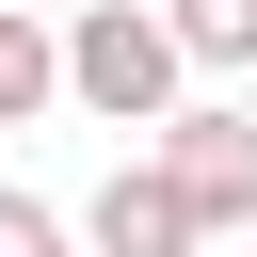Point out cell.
I'll use <instances>...</instances> for the list:
<instances>
[{
  "mask_svg": "<svg viewBox=\"0 0 257 257\" xmlns=\"http://www.w3.org/2000/svg\"><path fill=\"white\" fill-rule=\"evenodd\" d=\"M48 96H64V32H48V16H16V0H0V128H32V112H48Z\"/></svg>",
  "mask_w": 257,
  "mask_h": 257,
  "instance_id": "4",
  "label": "cell"
},
{
  "mask_svg": "<svg viewBox=\"0 0 257 257\" xmlns=\"http://www.w3.org/2000/svg\"><path fill=\"white\" fill-rule=\"evenodd\" d=\"M209 257H257V241H209Z\"/></svg>",
  "mask_w": 257,
  "mask_h": 257,
  "instance_id": "7",
  "label": "cell"
},
{
  "mask_svg": "<svg viewBox=\"0 0 257 257\" xmlns=\"http://www.w3.org/2000/svg\"><path fill=\"white\" fill-rule=\"evenodd\" d=\"M0 257H80V225H64L48 193H16V177H0Z\"/></svg>",
  "mask_w": 257,
  "mask_h": 257,
  "instance_id": "6",
  "label": "cell"
},
{
  "mask_svg": "<svg viewBox=\"0 0 257 257\" xmlns=\"http://www.w3.org/2000/svg\"><path fill=\"white\" fill-rule=\"evenodd\" d=\"M64 96H80L96 128H145V145H161V128L193 112L177 16H161V0H80V16H64Z\"/></svg>",
  "mask_w": 257,
  "mask_h": 257,
  "instance_id": "1",
  "label": "cell"
},
{
  "mask_svg": "<svg viewBox=\"0 0 257 257\" xmlns=\"http://www.w3.org/2000/svg\"><path fill=\"white\" fill-rule=\"evenodd\" d=\"M161 161H177V193L209 209V241H257V112L193 96V112L161 128Z\"/></svg>",
  "mask_w": 257,
  "mask_h": 257,
  "instance_id": "3",
  "label": "cell"
},
{
  "mask_svg": "<svg viewBox=\"0 0 257 257\" xmlns=\"http://www.w3.org/2000/svg\"><path fill=\"white\" fill-rule=\"evenodd\" d=\"M80 257H209V209L177 193V161H161V145L96 177V209H80Z\"/></svg>",
  "mask_w": 257,
  "mask_h": 257,
  "instance_id": "2",
  "label": "cell"
},
{
  "mask_svg": "<svg viewBox=\"0 0 257 257\" xmlns=\"http://www.w3.org/2000/svg\"><path fill=\"white\" fill-rule=\"evenodd\" d=\"M161 16H177L193 80H241V64H257V0H161Z\"/></svg>",
  "mask_w": 257,
  "mask_h": 257,
  "instance_id": "5",
  "label": "cell"
}]
</instances>
